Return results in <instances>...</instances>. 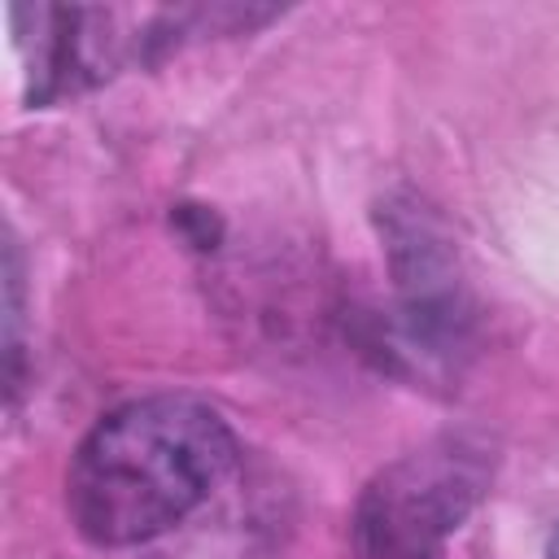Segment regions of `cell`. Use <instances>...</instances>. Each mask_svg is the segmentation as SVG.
I'll list each match as a JSON object with an SVG mask.
<instances>
[{
    "mask_svg": "<svg viewBox=\"0 0 559 559\" xmlns=\"http://www.w3.org/2000/svg\"><path fill=\"white\" fill-rule=\"evenodd\" d=\"M236 459L227 419L183 393L109 411L74 450L66 511L96 546H140L183 524Z\"/></svg>",
    "mask_w": 559,
    "mask_h": 559,
    "instance_id": "1",
    "label": "cell"
},
{
    "mask_svg": "<svg viewBox=\"0 0 559 559\" xmlns=\"http://www.w3.org/2000/svg\"><path fill=\"white\" fill-rule=\"evenodd\" d=\"M393 275L389 354L415 376H459L476 336V301L445 218L415 192H389L376 205Z\"/></svg>",
    "mask_w": 559,
    "mask_h": 559,
    "instance_id": "2",
    "label": "cell"
},
{
    "mask_svg": "<svg viewBox=\"0 0 559 559\" xmlns=\"http://www.w3.org/2000/svg\"><path fill=\"white\" fill-rule=\"evenodd\" d=\"M493 480L480 432H441L371 476L354 507L362 559H437Z\"/></svg>",
    "mask_w": 559,
    "mask_h": 559,
    "instance_id": "3",
    "label": "cell"
},
{
    "mask_svg": "<svg viewBox=\"0 0 559 559\" xmlns=\"http://www.w3.org/2000/svg\"><path fill=\"white\" fill-rule=\"evenodd\" d=\"M550 559H559V528H555V537H550Z\"/></svg>",
    "mask_w": 559,
    "mask_h": 559,
    "instance_id": "4",
    "label": "cell"
}]
</instances>
